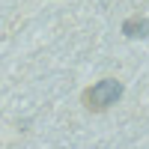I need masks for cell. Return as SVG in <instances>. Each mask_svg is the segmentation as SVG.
Segmentation results:
<instances>
[{
  "label": "cell",
  "mask_w": 149,
  "mask_h": 149,
  "mask_svg": "<svg viewBox=\"0 0 149 149\" xmlns=\"http://www.w3.org/2000/svg\"><path fill=\"white\" fill-rule=\"evenodd\" d=\"M122 93H125V86H122L119 78H102V81H95L93 86L84 90L81 104L90 110V113H104V110H110L122 98Z\"/></svg>",
  "instance_id": "6da1fadb"
},
{
  "label": "cell",
  "mask_w": 149,
  "mask_h": 149,
  "mask_svg": "<svg viewBox=\"0 0 149 149\" xmlns=\"http://www.w3.org/2000/svg\"><path fill=\"white\" fill-rule=\"evenodd\" d=\"M119 33L125 36V39H149V18H143V15H131V18L122 21Z\"/></svg>",
  "instance_id": "7a4b0ae2"
}]
</instances>
